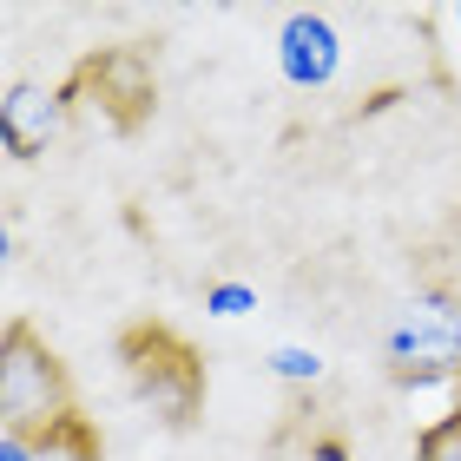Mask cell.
Returning <instances> with one entry per match:
<instances>
[{
	"instance_id": "1",
	"label": "cell",
	"mask_w": 461,
	"mask_h": 461,
	"mask_svg": "<svg viewBox=\"0 0 461 461\" xmlns=\"http://www.w3.org/2000/svg\"><path fill=\"white\" fill-rule=\"evenodd\" d=\"M59 415H73L67 363L27 317H7V330H0V435L33 448Z\"/></svg>"
},
{
	"instance_id": "2",
	"label": "cell",
	"mask_w": 461,
	"mask_h": 461,
	"mask_svg": "<svg viewBox=\"0 0 461 461\" xmlns=\"http://www.w3.org/2000/svg\"><path fill=\"white\" fill-rule=\"evenodd\" d=\"M119 369H125V383H132L145 402H152L172 429H192L198 415H204V389H212V375H204V356L192 337H178L172 323H158V317H132L119 330Z\"/></svg>"
},
{
	"instance_id": "3",
	"label": "cell",
	"mask_w": 461,
	"mask_h": 461,
	"mask_svg": "<svg viewBox=\"0 0 461 461\" xmlns=\"http://www.w3.org/2000/svg\"><path fill=\"white\" fill-rule=\"evenodd\" d=\"M59 93H67V106H93L113 132L132 139V132H145V119H152V106H158V73H152V53L145 47L119 40V47L79 53Z\"/></svg>"
},
{
	"instance_id": "4",
	"label": "cell",
	"mask_w": 461,
	"mask_h": 461,
	"mask_svg": "<svg viewBox=\"0 0 461 461\" xmlns=\"http://www.w3.org/2000/svg\"><path fill=\"white\" fill-rule=\"evenodd\" d=\"M461 375V303L448 290H422L389 330V383H442Z\"/></svg>"
},
{
	"instance_id": "5",
	"label": "cell",
	"mask_w": 461,
	"mask_h": 461,
	"mask_svg": "<svg viewBox=\"0 0 461 461\" xmlns=\"http://www.w3.org/2000/svg\"><path fill=\"white\" fill-rule=\"evenodd\" d=\"M67 113H73L67 93H47V86H33V79H14L7 99H0V139H7L14 158H40L59 139Z\"/></svg>"
},
{
	"instance_id": "6",
	"label": "cell",
	"mask_w": 461,
	"mask_h": 461,
	"mask_svg": "<svg viewBox=\"0 0 461 461\" xmlns=\"http://www.w3.org/2000/svg\"><path fill=\"white\" fill-rule=\"evenodd\" d=\"M33 455H59V461H106V442H99V429L73 409V415H59V422L33 442Z\"/></svg>"
},
{
	"instance_id": "7",
	"label": "cell",
	"mask_w": 461,
	"mask_h": 461,
	"mask_svg": "<svg viewBox=\"0 0 461 461\" xmlns=\"http://www.w3.org/2000/svg\"><path fill=\"white\" fill-rule=\"evenodd\" d=\"M415 461H461V375H455V409L415 435Z\"/></svg>"
},
{
	"instance_id": "8",
	"label": "cell",
	"mask_w": 461,
	"mask_h": 461,
	"mask_svg": "<svg viewBox=\"0 0 461 461\" xmlns=\"http://www.w3.org/2000/svg\"><path fill=\"white\" fill-rule=\"evenodd\" d=\"M310 461H349V455H343V442H317V448H310Z\"/></svg>"
}]
</instances>
